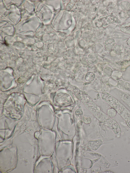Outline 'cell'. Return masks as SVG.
<instances>
[{"label":"cell","mask_w":130,"mask_h":173,"mask_svg":"<svg viewBox=\"0 0 130 173\" xmlns=\"http://www.w3.org/2000/svg\"><path fill=\"white\" fill-rule=\"evenodd\" d=\"M103 142L101 140L89 141L88 143L87 146L90 149L93 150H98L102 145Z\"/></svg>","instance_id":"obj_3"},{"label":"cell","mask_w":130,"mask_h":173,"mask_svg":"<svg viewBox=\"0 0 130 173\" xmlns=\"http://www.w3.org/2000/svg\"><path fill=\"white\" fill-rule=\"evenodd\" d=\"M115 44V41L114 39L111 38H108L104 42L105 48L107 51L110 52L112 50Z\"/></svg>","instance_id":"obj_4"},{"label":"cell","mask_w":130,"mask_h":173,"mask_svg":"<svg viewBox=\"0 0 130 173\" xmlns=\"http://www.w3.org/2000/svg\"><path fill=\"white\" fill-rule=\"evenodd\" d=\"M120 30L122 32L130 34V22L123 24L120 28Z\"/></svg>","instance_id":"obj_6"},{"label":"cell","mask_w":130,"mask_h":173,"mask_svg":"<svg viewBox=\"0 0 130 173\" xmlns=\"http://www.w3.org/2000/svg\"><path fill=\"white\" fill-rule=\"evenodd\" d=\"M83 114V111L80 108H79L77 109L75 112V115L76 116L78 117L82 116Z\"/></svg>","instance_id":"obj_12"},{"label":"cell","mask_w":130,"mask_h":173,"mask_svg":"<svg viewBox=\"0 0 130 173\" xmlns=\"http://www.w3.org/2000/svg\"><path fill=\"white\" fill-rule=\"evenodd\" d=\"M102 97L104 100L116 110L130 128V111L118 100L107 92L104 93Z\"/></svg>","instance_id":"obj_1"},{"label":"cell","mask_w":130,"mask_h":173,"mask_svg":"<svg viewBox=\"0 0 130 173\" xmlns=\"http://www.w3.org/2000/svg\"><path fill=\"white\" fill-rule=\"evenodd\" d=\"M98 58V56L94 53H91L88 56V61L91 64H94L97 62Z\"/></svg>","instance_id":"obj_5"},{"label":"cell","mask_w":130,"mask_h":173,"mask_svg":"<svg viewBox=\"0 0 130 173\" xmlns=\"http://www.w3.org/2000/svg\"><path fill=\"white\" fill-rule=\"evenodd\" d=\"M83 122L86 124L90 123L91 121V119L90 118L84 116L83 117Z\"/></svg>","instance_id":"obj_13"},{"label":"cell","mask_w":130,"mask_h":173,"mask_svg":"<svg viewBox=\"0 0 130 173\" xmlns=\"http://www.w3.org/2000/svg\"><path fill=\"white\" fill-rule=\"evenodd\" d=\"M95 78V75L92 73L89 72L86 74L85 79L88 81H90L93 80Z\"/></svg>","instance_id":"obj_11"},{"label":"cell","mask_w":130,"mask_h":173,"mask_svg":"<svg viewBox=\"0 0 130 173\" xmlns=\"http://www.w3.org/2000/svg\"><path fill=\"white\" fill-rule=\"evenodd\" d=\"M114 91L122 100L130 107V96L116 88L114 89Z\"/></svg>","instance_id":"obj_2"},{"label":"cell","mask_w":130,"mask_h":173,"mask_svg":"<svg viewBox=\"0 0 130 173\" xmlns=\"http://www.w3.org/2000/svg\"><path fill=\"white\" fill-rule=\"evenodd\" d=\"M126 15L128 17L130 16V9L129 11L126 12Z\"/></svg>","instance_id":"obj_15"},{"label":"cell","mask_w":130,"mask_h":173,"mask_svg":"<svg viewBox=\"0 0 130 173\" xmlns=\"http://www.w3.org/2000/svg\"><path fill=\"white\" fill-rule=\"evenodd\" d=\"M127 43V45L130 46V37L128 39Z\"/></svg>","instance_id":"obj_14"},{"label":"cell","mask_w":130,"mask_h":173,"mask_svg":"<svg viewBox=\"0 0 130 173\" xmlns=\"http://www.w3.org/2000/svg\"><path fill=\"white\" fill-rule=\"evenodd\" d=\"M113 73L112 69L110 67H105L104 69L103 74L106 77H109L112 76Z\"/></svg>","instance_id":"obj_8"},{"label":"cell","mask_w":130,"mask_h":173,"mask_svg":"<svg viewBox=\"0 0 130 173\" xmlns=\"http://www.w3.org/2000/svg\"><path fill=\"white\" fill-rule=\"evenodd\" d=\"M117 113L116 110L113 108L112 107L108 110L107 114L109 117L114 118L116 116Z\"/></svg>","instance_id":"obj_10"},{"label":"cell","mask_w":130,"mask_h":173,"mask_svg":"<svg viewBox=\"0 0 130 173\" xmlns=\"http://www.w3.org/2000/svg\"><path fill=\"white\" fill-rule=\"evenodd\" d=\"M112 50L116 54H119L122 51V48L121 46L119 44H116L113 47Z\"/></svg>","instance_id":"obj_9"},{"label":"cell","mask_w":130,"mask_h":173,"mask_svg":"<svg viewBox=\"0 0 130 173\" xmlns=\"http://www.w3.org/2000/svg\"><path fill=\"white\" fill-rule=\"evenodd\" d=\"M120 7L122 10L127 12L130 9V3L127 1H124L120 3Z\"/></svg>","instance_id":"obj_7"}]
</instances>
